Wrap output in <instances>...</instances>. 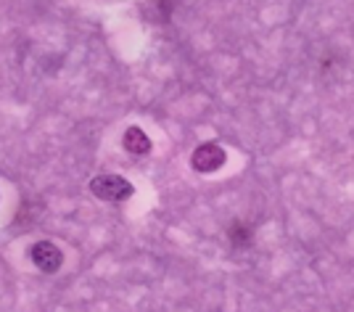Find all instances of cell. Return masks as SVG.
I'll use <instances>...</instances> for the list:
<instances>
[{"mask_svg":"<svg viewBox=\"0 0 354 312\" xmlns=\"http://www.w3.org/2000/svg\"><path fill=\"white\" fill-rule=\"evenodd\" d=\"M225 162H227V154H225V149H222L220 143H201L191 156L193 169L201 172V175L217 172Z\"/></svg>","mask_w":354,"mask_h":312,"instance_id":"cell-2","label":"cell"},{"mask_svg":"<svg viewBox=\"0 0 354 312\" xmlns=\"http://www.w3.org/2000/svg\"><path fill=\"white\" fill-rule=\"evenodd\" d=\"M32 265L43 273H59L61 265H64V252L53 241H37L32 246Z\"/></svg>","mask_w":354,"mask_h":312,"instance_id":"cell-3","label":"cell"},{"mask_svg":"<svg viewBox=\"0 0 354 312\" xmlns=\"http://www.w3.org/2000/svg\"><path fill=\"white\" fill-rule=\"evenodd\" d=\"M90 191L98 196L101 201H111V204H122L135 194L133 183L119 175H98L90 180Z\"/></svg>","mask_w":354,"mask_h":312,"instance_id":"cell-1","label":"cell"},{"mask_svg":"<svg viewBox=\"0 0 354 312\" xmlns=\"http://www.w3.org/2000/svg\"><path fill=\"white\" fill-rule=\"evenodd\" d=\"M122 146L130 154H135V156H143V154L151 151V138L140 127H127L124 135H122Z\"/></svg>","mask_w":354,"mask_h":312,"instance_id":"cell-4","label":"cell"},{"mask_svg":"<svg viewBox=\"0 0 354 312\" xmlns=\"http://www.w3.org/2000/svg\"><path fill=\"white\" fill-rule=\"evenodd\" d=\"M230 241H233L236 246H249L251 228L246 223H233L230 225Z\"/></svg>","mask_w":354,"mask_h":312,"instance_id":"cell-5","label":"cell"}]
</instances>
